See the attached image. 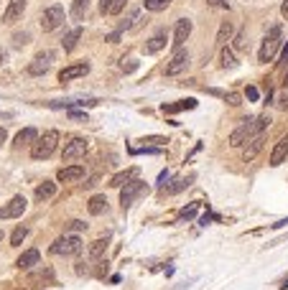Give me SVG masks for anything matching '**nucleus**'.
<instances>
[{
	"label": "nucleus",
	"instance_id": "nucleus-22",
	"mask_svg": "<svg viewBox=\"0 0 288 290\" xmlns=\"http://www.w3.org/2000/svg\"><path fill=\"white\" fill-rule=\"evenodd\" d=\"M141 20H143V13H141V8H133V10L128 13V18H125L123 23H120V28H118V31H130V28H136V26L141 23Z\"/></svg>",
	"mask_w": 288,
	"mask_h": 290
},
{
	"label": "nucleus",
	"instance_id": "nucleus-17",
	"mask_svg": "<svg viewBox=\"0 0 288 290\" xmlns=\"http://www.w3.org/2000/svg\"><path fill=\"white\" fill-rule=\"evenodd\" d=\"M128 5V0H100V13L102 15H120Z\"/></svg>",
	"mask_w": 288,
	"mask_h": 290
},
{
	"label": "nucleus",
	"instance_id": "nucleus-23",
	"mask_svg": "<svg viewBox=\"0 0 288 290\" xmlns=\"http://www.w3.org/2000/svg\"><path fill=\"white\" fill-rule=\"evenodd\" d=\"M232 36H235V26H232V20H225V23L219 26V31H217V43H219V46H225L227 41H232Z\"/></svg>",
	"mask_w": 288,
	"mask_h": 290
},
{
	"label": "nucleus",
	"instance_id": "nucleus-29",
	"mask_svg": "<svg viewBox=\"0 0 288 290\" xmlns=\"http://www.w3.org/2000/svg\"><path fill=\"white\" fill-rule=\"evenodd\" d=\"M219 61H222L225 69H237V59H235V54H232L227 46L222 49V54H219Z\"/></svg>",
	"mask_w": 288,
	"mask_h": 290
},
{
	"label": "nucleus",
	"instance_id": "nucleus-32",
	"mask_svg": "<svg viewBox=\"0 0 288 290\" xmlns=\"http://www.w3.org/2000/svg\"><path fill=\"white\" fill-rule=\"evenodd\" d=\"M28 237V227H18L10 237V247H20V242H23Z\"/></svg>",
	"mask_w": 288,
	"mask_h": 290
},
{
	"label": "nucleus",
	"instance_id": "nucleus-26",
	"mask_svg": "<svg viewBox=\"0 0 288 290\" xmlns=\"http://www.w3.org/2000/svg\"><path fill=\"white\" fill-rule=\"evenodd\" d=\"M87 209H90L92 216L105 214V211H107V198H105V196H92V198H90V206H87Z\"/></svg>",
	"mask_w": 288,
	"mask_h": 290
},
{
	"label": "nucleus",
	"instance_id": "nucleus-31",
	"mask_svg": "<svg viewBox=\"0 0 288 290\" xmlns=\"http://www.w3.org/2000/svg\"><path fill=\"white\" fill-rule=\"evenodd\" d=\"M87 8H90V0H74V3H72V15L79 20V18H84Z\"/></svg>",
	"mask_w": 288,
	"mask_h": 290
},
{
	"label": "nucleus",
	"instance_id": "nucleus-24",
	"mask_svg": "<svg viewBox=\"0 0 288 290\" xmlns=\"http://www.w3.org/2000/svg\"><path fill=\"white\" fill-rule=\"evenodd\" d=\"M196 107V99H179L176 104H163L161 109L166 115H173V112H181V109H194Z\"/></svg>",
	"mask_w": 288,
	"mask_h": 290
},
{
	"label": "nucleus",
	"instance_id": "nucleus-47",
	"mask_svg": "<svg viewBox=\"0 0 288 290\" xmlns=\"http://www.w3.org/2000/svg\"><path fill=\"white\" fill-rule=\"evenodd\" d=\"M281 15L288 20V0H283V5H281Z\"/></svg>",
	"mask_w": 288,
	"mask_h": 290
},
{
	"label": "nucleus",
	"instance_id": "nucleus-16",
	"mask_svg": "<svg viewBox=\"0 0 288 290\" xmlns=\"http://www.w3.org/2000/svg\"><path fill=\"white\" fill-rule=\"evenodd\" d=\"M166 49V31H158L156 36H150L143 46V54H158Z\"/></svg>",
	"mask_w": 288,
	"mask_h": 290
},
{
	"label": "nucleus",
	"instance_id": "nucleus-7",
	"mask_svg": "<svg viewBox=\"0 0 288 290\" xmlns=\"http://www.w3.org/2000/svg\"><path fill=\"white\" fill-rule=\"evenodd\" d=\"M87 148H90V140H87V138H72L69 143L64 145V150H61V161H77V158H82V155L87 153Z\"/></svg>",
	"mask_w": 288,
	"mask_h": 290
},
{
	"label": "nucleus",
	"instance_id": "nucleus-8",
	"mask_svg": "<svg viewBox=\"0 0 288 290\" xmlns=\"http://www.w3.org/2000/svg\"><path fill=\"white\" fill-rule=\"evenodd\" d=\"M26 206H28L26 196H13L8 204L0 206V219H15V216H20L26 211Z\"/></svg>",
	"mask_w": 288,
	"mask_h": 290
},
{
	"label": "nucleus",
	"instance_id": "nucleus-6",
	"mask_svg": "<svg viewBox=\"0 0 288 290\" xmlns=\"http://www.w3.org/2000/svg\"><path fill=\"white\" fill-rule=\"evenodd\" d=\"M189 51L181 46V49H176L173 51V56H171V61L166 64V77H179L181 72H186L189 69Z\"/></svg>",
	"mask_w": 288,
	"mask_h": 290
},
{
	"label": "nucleus",
	"instance_id": "nucleus-20",
	"mask_svg": "<svg viewBox=\"0 0 288 290\" xmlns=\"http://www.w3.org/2000/svg\"><path fill=\"white\" fill-rule=\"evenodd\" d=\"M79 38H82V28L77 26V28H72L69 33L61 38V49H64V51H74L77 43H79Z\"/></svg>",
	"mask_w": 288,
	"mask_h": 290
},
{
	"label": "nucleus",
	"instance_id": "nucleus-49",
	"mask_svg": "<svg viewBox=\"0 0 288 290\" xmlns=\"http://www.w3.org/2000/svg\"><path fill=\"white\" fill-rule=\"evenodd\" d=\"M207 3H209V5H219V8H227L225 0H207Z\"/></svg>",
	"mask_w": 288,
	"mask_h": 290
},
{
	"label": "nucleus",
	"instance_id": "nucleus-1",
	"mask_svg": "<svg viewBox=\"0 0 288 290\" xmlns=\"http://www.w3.org/2000/svg\"><path fill=\"white\" fill-rule=\"evenodd\" d=\"M56 145H59V132L56 130H46L31 145V158L33 161H46V158H51L54 150H56Z\"/></svg>",
	"mask_w": 288,
	"mask_h": 290
},
{
	"label": "nucleus",
	"instance_id": "nucleus-37",
	"mask_svg": "<svg viewBox=\"0 0 288 290\" xmlns=\"http://www.w3.org/2000/svg\"><path fill=\"white\" fill-rule=\"evenodd\" d=\"M82 229H87V224H84V221H79V219L69 221V232H82Z\"/></svg>",
	"mask_w": 288,
	"mask_h": 290
},
{
	"label": "nucleus",
	"instance_id": "nucleus-34",
	"mask_svg": "<svg viewBox=\"0 0 288 290\" xmlns=\"http://www.w3.org/2000/svg\"><path fill=\"white\" fill-rule=\"evenodd\" d=\"M232 41H235V49L237 51H245L248 49V31H240L237 36H232Z\"/></svg>",
	"mask_w": 288,
	"mask_h": 290
},
{
	"label": "nucleus",
	"instance_id": "nucleus-10",
	"mask_svg": "<svg viewBox=\"0 0 288 290\" xmlns=\"http://www.w3.org/2000/svg\"><path fill=\"white\" fill-rule=\"evenodd\" d=\"M250 125H253V117H250V120H242L240 127H235V130L230 132V145H232V148L245 145V143L253 138V135H250Z\"/></svg>",
	"mask_w": 288,
	"mask_h": 290
},
{
	"label": "nucleus",
	"instance_id": "nucleus-12",
	"mask_svg": "<svg viewBox=\"0 0 288 290\" xmlns=\"http://www.w3.org/2000/svg\"><path fill=\"white\" fill-rule=\"evenodd\" d=\"M189 36H191V20L189 18H179L176 20V28H173V49H181Z\"/></svg>",
	"mask_w": 288,
	"mask_h": 290
},
{
	"label": "nucleus",
	"instance_id": "nucleus-15",
	"mask_svg": "<svg viewBox=\"0 0 288 290\" xmlns=\"http://www.w3.org/2000/svg\"><path fill=\"white\" fill-rule=\"evenodd\" d=\"M286 158H288V135H283V138L276 143V148H273V153H271V166L276 168V166H281Z\"/></svg>",
	"mask_w": 288,
	"mask_h": 290
},
{
	"label": "nucleus",
	"instance_id": "nucleus-40",
	"mask_svg": "<svg viewBox=\"0 0 288 290\" xmlns=\"http://www.w3.org/2000/svg\"><path fill=\"white\" fill-rule=\"evenodd\" d=\"M225 99L232 104V107H237L240 104V95H235V92H230V95H225Z\"/></svg>",
	"mask_w": 288,
	"mask_h": 290
},
{
	"label": "nucleus",
	"instance_id": "nucleus-50",
	"mask_svg": "<svg viewBox=\"0 0 288 290\" xmlns=\"http://www.w3.org/2000/svg\"><path fill=\"white\" fill-rule=\"evenodd\" d=\"M5 56H8L5 51H3V54H0V64H3V61H5Z\"/></svg>",
	"mask_w": 288,
	"mask_h": 290
},
{
	"label": "nucleus",
	"instance_id": "nucleus-3",
	"mask_svg": "<svg viewBox=\"0 0 288 290\" xmlns=\"http://www.w3.org/2000/svg\"><path fill=\"white\" fill-rule=\"evenodd\" d=\"M82 239L77 237V234H64V237H59L54 244H51V255H56V257H74V255H79L82 252Z\"/></svg>",
	"mask_w": 288,
	"mask_h": 290
},
{
	"label": "nucleus",
	"instance_id": "nucleus-9",
	"mask_svg": "<svg viewBox=\"0 0 288 290\" xmlns=\"http://www.w3.org/2000/svg\"><path fill=\"white\" fill-rule=\"evenodd\" d=\"M51 61H54V51H41V54H36L33 64H28V74H31V77L46 74L49 66H51Z\"/></svg>",
	"mask_w": 288,
	"mask_h": 290
},
{
	"label": "nucleus",
	"instance_id": "nucleus-38",
	"mask_svg": "<svg viewBox=\"0 0 288 290\" xmlns=\"http://www.w3.org/2000/svg\"><path fill=\"white\" fill-rule=\"evenodd\" d=\"M245 97H248L250 102H258L260 95H258V89H255V87H248V89H245Z\"/></svg>",
	"mask_w": 288,
	"mask_h": 290
},
{
	"label": "nucleus",
	"instance_id": "nucleus-11",
	"mask_svg": "<svg viewBox=\"0 0 288 290\" xmlns=\"http://www.w3.org/2000/svg\"><path fill=\"white\" fill-rule=\"evenodd\" d=\"M23 10H26V0H10L5 13H3V26H13L15 20L23 18Z\"/></svg>",
	"mask_w": 288,
	"mask_h": 290
},
{
	"label": "nucleus",
	"instance_id": "nucleus-27",
	"mask_svg": "<svg viewBox=\"0 0 288 290\" xmlns=\"http://www.w3.org/2000/svg\"><path fill=\"white\" fill-rule=\"evenodd\" d=\"M136 176V168H130V171H120V173H115L113 178H110V186L113 189H120V186H125L130 178Z\"/></svg>",
	"mask_w": 288,
	"mask_h": 290
},
{
	"label": "nucleus",
	"instance_id": "nucleus-21",
	"mask_svg": "<svg viewBox=\"0 0 288 290\" xmlns=\"http://www.w3.org/2000/svg\"><path fill=\"white\" fill-rule=\"evenodd\" d=\"M54 193H56V184L43 181L36 186V201H49V198H54Z\"/></svg>",
	"mask_w": 288,
	"mask_h": 290
},
{
	"label": "nucleus",
	"instance_id": "nucleus-43",
	"mask_svg": "<svg viewBox=\"0 0 288 290\" xmlns=\"http://www.w3.org/2000/svg\"><path fill=\"white\" fill-rule=\"evenodd\" d=\"M281 66H288V43H286V49L281 54Z\"/></svg>",
	"mask_w": 288,
	"mask_h": 290
},
{
	"label": "nucleus",
	"instance_id": "nucleus-19",
	"mask_svg": "<svg viewBox=\"0 0 288 290\" xmlns=\"http://www.w3.org/2000/svg\"><path fill=\"white\" fill-rule=\"evenodd\" d=\"M263 150V135H255V138H250L248 140V145H245V150H242V161H253L255 155Z\"/></svg>",
	"mask_w": 288,
	"mask_h": 290
},
{
	"label": "nucleus",
	"instance_id": "nucleus-46",
	"mask_svg": "<svg viewBox=\"0 0 288 290\" xmlns=\"http://www.w3.org/2000/svg\"><path fill=\"white\" fill-rule=\"evenodd\" d=\"M143 143H168L166 138H143Z\"/></svg>",
	"mask_w": 288,
	"mask_h": 290
},
{
	"label": "nucleus",
	"instance_id": "nucleus-5",
	"mask_svg": "<svg viewBox=\"0 0 288 290\" xmlns=\"http://www.w3.org/2000/svg\"><path fill=\"white\" fill-rule=\"evenodd\" d=\"M64 20H66L64 8L61 5H49L46 10H43V15H41V28H43V33H51L59 26H64Z\"/></svg>",
	"mask_w": 288,
	"mask_h": 290
},
{
	"label": "nucleus",
	"instance_id": "nucleus-28",
	"mask_svg": "<svg viewBox=\"0 0 288 290\" xmlns=\"http://www.w3.org/2000/svg\"><path fill=\"white\" fill-rule=\"evenodd\" d=\"M171 5V0H143V8L150 10V13H161Z\"/></svg>",
	"mask_w": 288,
	"mask_h": 290
},
{
	"label": "nucleus",
	"instance_id": "nucleus-51",
	"mask_svg": "<svg viewBox=\"0 0 288 290\" xmlns=\"http://www.w3.org/2000/svg\"><path fill=\"white\" fill-rule=\"evenodd\" d=\"M0 117H10V115H8V112H0Z\"/></svg>",
	"mask_w": 288,
	"mask_h": 290
},
{
	"label": "nucleus",
	"instance_id": "nucleus-36",
	"mask_svg": "<svg viewBox=\"0 0 288 290\" xmlns=\"http://www.w3.org/2000/svg\"><path fill=\"white\" fill-rule=\"evenodd\" d=\"M186 186H189V184L184 181V178H176L173 186H168V189H166V193H168V196H173V193H179V191H181V189H186Z\"/></svg>",
	"mask_w": 288,
	"mask_h": 290
},
{
	"label": "nucleus",
	"instance_id": "nucleus-30",
	"mask_svg": "<svg viewBox=\"0 0 288 290\" xmlns=\"http://www.w3.org/2000/svg\"><path fill=\"white\" fill-rule=\"evenodd\" d=\"M105 252H107V239H97V242H92V247H90L92 260H100Z\"/></svg>",
	"mask_w": 288,
	"mask_h": 290
},
{
	"label": "nucleus",
	"instance_id": "nucleus-13",
	"mask_svg": "<svg viewBox=\"0 0 288 290\" xmlns=\"http://www.w3.org/2000/svg\"><path fill=\"white\" fill-rule=\"evenodd\" d=\"M84 166H66V168H59V173H56V178L61 184H77V181H82L84 178Z\"/></svg>",
	"mask_w": 288,
	"mask_h": 290
},
{
	"label": "nucleus",
	"instance_id": "nucleus-48",
	"mask_svg": "<svg viewBox=\"0 0 288 290\" xmlns=\"http://www.w3.org/2000/svg\"><path fill=\"white\" fill-rule=\"evenodd\" d=\"M5 140H8V132H5V127H0V148H3Z\"/></svg>",
	"mask_w": 288,
	"mask_h": 290
},
{
	"label": "nucleus",
	"instance_id": "nucleus-4",
	"mask_svg": "<svg viewBox=\"0 0 288 290\" xmlns=\"http://www.w3.org/2000/svg\"><path fill=\"white\" fill-rule=\"evenodd\" d=\"M145 191L148 189H145L143 181H138V178H130L125 186H120V204H123V209H130L133 201H136L138 196H143Z\"/></svg>",
	"mask_w": 288,
	"mask_h": 290
},
{
	"label": "nucleus",
	"instance_id": "nucleus-53",
	"mask_svg": "<svg viewBox=\"0 0 288 290\" xmlns=\"http://www.w3.org/2000/svg\"><path fill=\"white\" fill-rule=\"evenodd\" d=\"M286 87H288V77H286Z\"/></svg>",
	"mask_w": 288,
	"mask_h": 290
},
{
	"label": "nucleus",
	"instance_id": "nucleus-14",
	"mask_svg": "<svg viewBox=\"0 0 288 290\" xmlns=\"http://www.w3.org/2000/svg\"><path fill=\"white\" fill-rule=\"evenodd\" d=\"M87 72H90V64H72V66H66V69H61L59 72V82L61 84H66V82H72V79H79V77H84Z\"/></svg>",
	"mask_w": 288,
	"mask_h": 290
},
{
	"label": "nucleus",
	"instance_id": "nucleus-45",
	"mask_svg": "<svg viewBox=\"0 0 288 290\" xmlns=\"http://www.w3.org/2000/svg\"><path fill=\"white\" fill-rule=\"evenodd\" d=\"M69 117H77V120L84 117V120H87V115H84V112H77V109H69Z\"/></svg>",
	"mask_w": 288,
	"mask_h": 290
},
{
	"label": "nucleus",
	"instance_id": "nucleus-18",
	"mask_svg": "<svg viewBox=\"0 0 288 290\" xmlns=\"http://www.w3.org/2000/svg\"><path fill=\"white\" fill-rule=\"evenodd\" d=\"M38 260H41L38 250H26L23 255H20V257L15 260V267H20V270H31V267H36V265H38Z\"/></svg>",
	"mask_w": 288,
	"mask_h": 290
},
{
	"label": "nucleus",
	"instance_id": "nucleus-33",
	"mask_svg": "<svg viewBox=\"0 0 288 290\" xmlns=\"http://www.w3.org/2000/svg\"><path fill=\"white\" fill-rule=\"evenodd\" d=\"M28 43H31V33L28 31L13 36V49H23V46H28Z\"/></svg>",
	"mask_w": 288,
	"mask_h": 290
},
{
	"label": "nucleus",
	"instance_id": "nucleus-52",
	"mask_svg": "<svg viewBox=\"0 0 288 290\" xmlns=\"http://www.w3.org/2000/svg\"><path fill=\"white\" fill-rule=\"evenodd\" d=\"M0 242H3V232H0Z\"/></svg>",
	"mask_w": 288,
	"mask_h": 290
},
{
	"label": "nucleus",
	"instance_id": "nucleus-25",
	"mask_svg": "<svg viewBox=\"0 0 288 290\" xmlns=\"http://www.w3.org/2000/svg\"><path fill=\"white\" fill-rule=\"evenodd\" d=\"M36 138H38V132H36L33 127H23V130L15 135V145H33Z\"/></svg>",
	"mask_w": 288,
	"mask_h": 290
},
{
	"label": "nucleus",
	"instance_id": "nucleus-41",
	"mask_svg": "<svg viewBox=\"0 0 288 290\" xmlns=\"http://www.w3.org/2000/svg\"><path fill=\"white\" fill-rule=\"evenodd\" d=\"M120 33H123V31H115V33H110V36H107L105 41H107V43H118V41H120Z\"/></svg>",
	"mask_w": 288,
	"mask_h": 290
},
{
	"label": "nucleus",
	"instance_id": "nucleus-44",
	"mask_svg": "<svg viewBox=\"0 0 288 290\" xmlns=\"http://www.w3.org/2000/svg\"><path fill=\"white\" fill-rule=\"evenodd\" d=\"M273 229H283V227H288V216L286 219H281V221H276V224H271Z\"/></svg>",
	"mask_w": 288,
	"mask_h": 290
},
{
	"label": "nucleus",
	"instance_id": "nucleus-35",
	"mask_svg": "<svg viewBox=\"0 0 288 290\" xmlns=\"http://www.w3.org/2000/svg\"><path fill=\"white\" fill-rule=\"evenodd\" d=\"M196 209H199V204H189V206H184V209H181V214H179V219H181V221H189V219H194Z\"/></svg>",
	"mask_w": 288,
	"mask_h": 290
},
{
	"label": "nucleus",
	"instance_id": "nucleus-39",
	"mask_svg": "<svg viewBox=\"0 0 288 290\" xmlns=\"http://www.w3.org/2000/svg\"><path fill=\"white\" fill-rule=\"evenodd\" d=\"M123 69H125V72H136V69H138V61H136V59H128V64H123Z\"/></svg>",
	"mask_w": 288,
	"mask_h": 290
},
{
	"label": "nucleus",
	"instance_id": "nucleus-2",
	"mask_svg": "<svg viewBox=\"0 0 288 290\" xmlns=\"http://www.w3.org/2000/svg\"><path fill=\"white\" fill-rule=\"evenodd\" d=\"M281 26H273L268 33H265V38H263V43H260V51H258V61L260 64H268V61H273V56L278 54V49H281Z\"/></svg>",
	"mask_w": 288,
	"mask_h": 290
},
{
	"label": "nucleus",
	"instance_id": "nucleus-42",
	"mask_svg": "<svg viewBox=\"0 0 288 290\" xmlns=\"http://www.w3.org/2000/svg\"><path fill=\"white\" fill-rule=\"evenodd\" d=\"M278 107H281V109H288V92H286V95H281V99H278Z\"/></svg>",
	"mask_w": 288,
	"mask_h": 290
}]
</instances>
